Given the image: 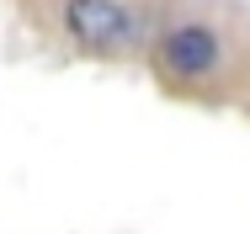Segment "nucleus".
Segmentation results:
<instances>
[{
	"instance_id": "nucleus-2",
	"label": "nucleus",
	"mask_w": 250,
	"mask_h": 234,
	"mask_svg": "<svg viewBox=\"0 0 250 234\" xmlns=\"http://www.w3.org/2000/svg\"><path fill=\"white\" fill-rule=\"evenodd\" d=\"M160 53H165V64H170L176 75H208V69L218 64V38H213L208 27H176Z\"/></svg>"
},
{
	"instance_id": "nucleus-1",
	"label": "nucleus",
	"mask_w": 250,
	"mask_h": 234,
	"mask_svg": "<svg viewBox=\"0 0 250 234\" xmlns=\"http://www.w3.org/2000/svg\"><path fill=\"white\" fill-rule=\"evenodd\" d=\"M64 21L91 53H117V48L133 43V16L117 5V0H69L64 5Z\"/></svg>"
}]
</instances>
